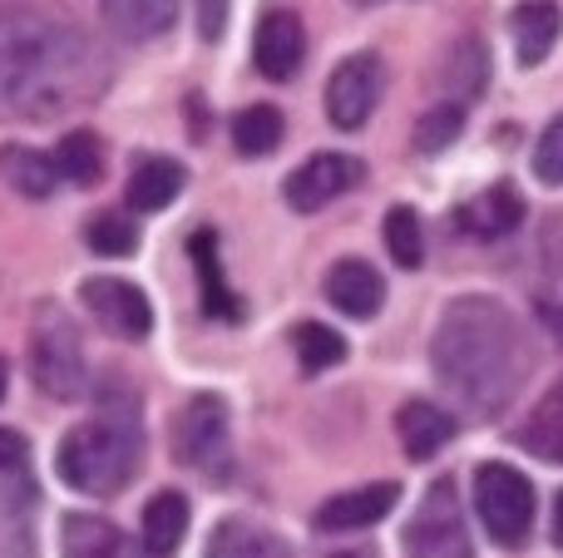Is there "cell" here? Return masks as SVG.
I'll return each instance as SVG.
<instances>
[{
  "label": "cell",
  "instance_id": "cell-1",
  "mask_svg": "<svg viewBox=\"0 0 563 558\" xmlns=\"http://www.w3.org/2000/svg\"><path fill=\"white\" fill-rule=\"evenodd\" d=\"M104 59L85 30L45 10H0V119L49 124L104 89Z\"/></svg>",
  "mask_w": 563,
  "mask_h": 558
},
{
  "label": "cell",
  "instance_id": "cell-2",
  "mask_svg": "<svg viewBox=\"0 0 563 558\" xmlns=\"http://www.w3.org/2000/svg\"><path fill=\"white\" fill-rule=\"evenodd\" d=\"M435 381L460 411L495 421L519 401L529 381V342L515 312L495 297H460L445 306L430 342Z\"/></svg>",
  "mask_w": 563,
  "mask_h": 558
},
{
  "label": "cell",
  "instance_id": "cell-3",
  "mask_svg": "<svg viewBox=\"0 0 563 558\" xmlns=\"http://www.w3.org/2000/svg\"><path fill=\"white\" fill-rule=\"evenodd\" d=\"M134 465H139V425L134 411H119V415H95V421L75 425V431L59 440L55 455V470L69 490L79 494H119L129 480H134Z\"/></svg>",
  "mask_w": 563,
  "mask_h": 558
},
{
  "label": "cell",
  "instance_id": "cell-4",
  "mask_svg": "<svg viewBox=\"0 0 563 558\" xmlns=\"http://www.w3.org/2000/svg\"><path fill=\"white\" fill-rule=\"evenodd\" d=\"M30 376L49 401H79L89 391V361L85 346H79V332L55 306H40L35 336H30Z\"/></svg>",
  "mask_w": 563,
  "mask_h": 558
},
{
  "label": "cell",
  "instance_id": "cell-5",
  "mask_svg": "<svg viewBox=\"0 0 563 558\" xmlns=\"http://www.w3.org/2000/svg\"><path fill=\"white\" fill-rule=\"evenodd\" d=\"M475 514L489 539L505 549H525L534 534V484L515 465H479L475 470Z\"/></svg>",
  "mask_w": 563,
  "mask_h": 558
},
{
  "label": "cell",
  "instance_id": "cell-6",
  "mask_svg": "<svg viewBox=\"0 0 563 558\" xmlns=\"http://www.w3.org/2000/svg\"><path fill=\"white\" fill-rule=\"evenodd\" d=\"M406 554L410 558H475V544L460 520V494L450 480H435L420 504V514L406 529Z\"/></svg>",
  "mask_w": 563,
  "mask_h": 558
},
{
  "label": "cell",
  "instance_id": "cell-7",
  "mask_svg": "<svg viewBox=\"0 0 563 558\" xmlns=\"http://www.w3.org/2000/svg\"><path fill=\"white\" fill-rule=\"evenodd\" d=\"M174 455L203 475H218L228 465V405L218 395H194L174 415Z\"/></svg>",
  "mask_w": 563,
  "mask_h": 558
},
{
  "label": "cell",
  "instance_id": "cell-8",
  "mask_svg": "<svg viewBox=\"0 0 563 558\" xmlns=\"http://www.w3.org/2000/svg\"><path fill=\"white\" fill-rule=\"evenodd\" d=\"M380 85H386V69L371 49L361 55H346L327 79V119L336 129H366V119L376 114L380 104Z\"/></svg>",
  "mask_w": 563,
  "mask_h": 558
},
{
  "label": "cell",
  "instance_id": "cell-9",
  "mask_svg": "<svg viewBox=\"0 0 563 558\" xmlns=\"http://www.w3.org/2000/svg\"><path fill=\"white\" fill-rule=\"evenodd\" d=\"M79 297L95 312V322L109 336H119V342H144L154 332V306H148V297L129 277H89L79 287Z\"/></svg>",
  "mask_w": 563,
  "mask_h": 558
},
{
  "label": "cell",
  "instance_id": "cell-10",
  "mask_svg": "<svg viewBox=\"0 0 563 558\" xmlns=\"http://www.w3.org/2000/svg\"><path fill=\"white\" fill-rule=\"evenodd\" d=\"M361 183V158L351 154H311L301 168H291L287 183H282V193H287V203L297 208V213H317V208H327L331 198H341L346 188Z\"/></svg>",
  "mask_w": 563,
  "mask_h": 558
},
{
  "label": "cell",
  "instance_id": "cell-11",
  "mask_svg": "<svg viewBox=\"0 0 563 558\" xmlns=\"http://www.w3.org/2000/svg\"><path fill=\"white\" fill-rule=\"evenodd\" d=\"M400 504V484L380 480V484H361V490H341L331 494L317 510V529L321 534H351V529H371L380 524L390 510Z\"/></svg>",
  "mask_w": 563,
  "mask_h": 558
},
{
  "label": "cell",
  "instance_id": "cell-12",
  "mask_svg": "<svg viewBox=\"0 0 563 558\" xmlns=\"http://www.w3.org/2000/svg\"><path fill=\"white\" fill-rule=\"evenodd\" d=\"M253 59L267 79H277V85L301 69V59H307V30H301V20L291 15V10H267V15L257 20Z\"/></svg>",
  "mask_w": 563,
  "mask_h": 558
},
{
  "label": "cell",
  "instance_id": "cell-13",
  "mask_svg": "<svg viewBox=\"0 0 563 558\" xmlns=\"http://www.w3.org/2000/svg\"><path fill=\"white\" fill-rule=\"evenodd\" d=\"M59 558H154L144 544H134L119 524L99 514H65L59 524Z\"/></svg>",
  "mask_w": 563,
  "mask_h": 558
},
{
  "label": "cell",
  "instance_id": "cell-14",
  "mask_svg": "<svg viewBox=\"0 0 563 558\" xmlns=\"http://www.w3.org/2000/svg\"><path fill=\"white\" fill-rule=\"evenodd\" d=\"M396 440L410 460H435L450 440H455V415L440 411L435 401H406L396 411Z\"/></svg>",
  "mask_w": 563,
  "mask_h": 558
},
{
  "label": "cell",
  "instance_id": "cell-15",
  "mask_svg": "<svg viewBox=\"0 0 563 558\" xmlns=\"http://www.w3.org/2000/svg\"><path fill=\"white\" fill-rule=\"evenodd\" d=\"M519 217H525V198H519V188L515 183H495V188H485L475 203L460 208L450 223H455L460 233L479 237V243H495V237L515 233Z\"/></svg>",
  "mask_w": 563,
  "mask_h": 558
},
{
  "label": "cell",
  "instance_id": "cell-16",
  "mask_svg": "<svg viewBox=\"0 0 563 558\" xmlns=\"http://www.w3.org/2000/svg\"><path fill=\"white\" fill-rule=\"evenodd\" d=\"M327 302L336 306V312L366 322V316L380 312L386 287H380V277H376V267L371 263H361V257H341V263L327 272Z\"/></svg>",
  "mask_w": 563,
  "mask_h": 558
},
{
  "label": "cell",
  "instance_id": "cell-17",
  "mask_svg": "<svg viewBox=\"0 0 563 558\" xmlns=\"http://www.w3.org/2000/svg\"><path fill=\"white\" fill-rule=\"evenodd\" d=\"M559 30H563V15L554 0H519L515 15H509V35H515V59L525 69L544 65L549 49L559 45Z\"/></svg>",
  "mask_w": 563,
  "mask_h": 558
},
{
  "label": "cell",
  "instance_id": "cell-18",
  "mask_svg": "<svg viewBox=\"0 0 563 558\" xmlns=\"http://www.w3.org/2000/svg\"><path fill=\"white\" fill-rule=\"evenodd\" d=\"M184 178H188L184 164H174V158H164V154H148V158H139L134 174H129L124 198L134 213H164V208L184 193Z\"/></svg>",
  "mask_w": 563,
  "mask_h": 558
},
{
  "label": "cell",
  "instance_id": "cell-19",
  "mask_svg": "<svg viewBox=\"0 0 563 558\" xmlns=\"http://www.w3.org/2000/svg\"><path fill=\"white\" fill-rule=\"evenodd\" d=\"M184 534H188V500L174 490L154 494V500L144 504V520H139V544L154 558H168V554H178Z\"/></svg>",
  "mask_w": 563,
  "mask_h": 558
},
{
  "label": "cell",
  "instance_id": "cell-20",
  "mask_svg": "<svg viewBox=\"0 0 563 558\" xmlns=\"http://www.w3.org/2000/svg\"><path fill=\"white\" fill-rule=\"evenodd\" d=\"M203 558H291L287 539L253 520H223L208 534V554Z\"/></svg>",
  "mask_w": 563,
  "mask_h": 558
},
{
  "label": "cell",
  "instance_id": "cell-21",
  "mask_svg": "<svg viewBox=\"0 0 563 558\" xmlns=\"http://www.w3.org/2000/svg\"><path fill=\"white\" fill-rule=\"evenodd\" d=\"M104 20L119 40H158L174 30L178 0H104Z\"/></svg>",
  "mask_w": 563,
  "mask_h": 558
},
{
  "label": "cell",
  "instance_id": "cell-22",
  "mask_svg": "<svg viewBox=\"0 0 563 558\" xmlns=\"http://www.w3.org/2000/svg\"><path fill=\"white\" fill-rule=\"evenodd\" d=\"M0 178H5L20 198H35V203L55 193V183H59L55 158L40 154V148H25V144H5V148H0Z\"/></svg>",
  "mask_w": 563,
  "mask_h": 558
},
{
  "label": "cell",
  "instance_id": "cell-23",
  "mask_svg": "<svg viewBox=\"0 0 563 558\" xmlns=\"http://www.w3.org/2000/svg\"><path fill=\"white\" fill-rule=\"evenodd\" d=\"M188 253H194V267H198V277H203V312L213 316V322H238V297L228 292V282H223V267H218V247H213V233H194V243H188Z\"/></svg>",
  "mask_w": 563,
  "mask_h": 558
},
{
  "label": "cell",
  "instance_id": "cell-24",
  "mask_svg": "<svg viewBox=\"0 0 563 558\" xmlns=\"http://www.w3.org/2000/svg\"><path fill=\"white\" fill-rule=\"evenodd\" d=\"M49 158H55V174L75 188H89L99 174H104V148H99L95 129H69V134H59V144Z\"/></svg>",
  "mask_w": 563,
  "mask_h": 558
},
{
  "label": "cell",
  "instance_id": "cell-25",
  "mask_svg": "<svg viewBox=\"0 0 563 558\" xmlns=\"http://www.w3.org/2000/svg\"><path fill=\"white\" fill-rule=\"evenodd\" d=\"M282 109L273 104H247L243 114L228 124V134H233V148L243 158H263V154H273V148L282 144Z\"/></svg>",
  "mask_w": 563,
  "mask_h": 558
},
{
  "label": "cell",
  "instance_id": "cell-26",
  "mask_svg": "<svg viewBox=\"0 0 563 558\" xmlns=\"http://www.w3.org/2000/svg\"><path fill=\"white\" fill-rule=\"evenodd\" d=\"M291 346H297V361L307 376H321L346 361V336L331 332L327 322H301L297 332H291Z\"/></svg>",
  "mask_w": 563,
  "mask_h": 558
},
{
  "label": "cell",
  "instance_id": "cell-27",
  "mask_svg": "<svg viewBox=\"0 0 563 558\" xmlns=\"http://www.w3.org/2000/svg\"><path fill=\"white\" fill-rule=\"evenodd\" d=\"M85 243H89V253H99V257H134L139 227H134V217L129 213L104 208V213H95L85 223Z\"/></svg>",
  "mask_w": 563,
  "mask_h": 558
},
{
  "label": "cell",
  "instance_id": "cell-28",
  "mask_svg": "<svg viewBox=\"0 0 563 558\" xmlns=\"http://www.w3.org/2000/svg\"><path fill=\"white\" fill-rule=\"evenodd\" d=\"M0 558H35V524L20 490H0Z\"/></svg>",
  "mask_w": 563,
  "mask_h": 558
},
{
  "label": "cell",
  "instance_id": "cell-29",
  "mask_svg": "<svg viewBox=\"0 0 563 558\" xmlns=\"http://www.w3.org/2000/svg\"><path fill=\"white\" fill-rule=\"evenodd\" d=\"M386 253L396 257V267H420L426 263V233H420V213L406 203H396L386 213Z\"/></svg>",
  "mask_w": 563,
  "mask_h": 558
},
{
  "label": "cell",
  "instance_id": "cell-30",
  "mask_svg": "<svg viewBox=\"0 0 563 558\" xmlns=\"http://www.w3.org/2000/svg\"><path fill=\"white\" fill-rule=\"evenodd\" d=\"M460 129H465V109L460 104H435L426 119L416 124V144L420 154H440V148H450L460 138Z\"/></svg>",
  "mask_w": 563,
  "mask_h": 558
},
{
  "label": "cell",
  "instance_id": "cell-31",
  "mask_svg": "<svg viewBox=\"0 0 563 558\" xmlns=\"http://www.w3.org/2000/svg\"><path fill=\"white\" fill-rule=\"evenodd\" d=\"M534 174L544 178V183L563 188V114L544 129V134H539V144H534Z\"/></svg>",
  "mask_w": 563,
  "mask_h": 558
},
{
  "label": "cell",
  "instance_id": "cell-32",
  "mask_svg": "<svg viewBox=\"0 0 563 558\" xmlns=\"http://www.w3.org/2000/svg\"><path fill=\"white\" fill-rule=\"evenodd\" d=\"M519 445L534 450V455H544V460L563 465V425H554V421H534L525 435H519Z\"/></svg>",
  "mask_w": 563,
  "mask_h": 558
},
{
  "label": "cell",
  "instance_id": "cell-33",
  "mask_svg": "<svg viewBox=\"0 0 563 558\" xmlns=\"http://www.w3.org/2000/svg\"><path fill=\"white\" fill-rule=\"evenodd\" d=\"M539 257H544L549 272L563 277V208L539 223Z\"/></svg>",
  "mask_w": 563,
  "mask_h": 558
},
{
  "label": "cell",
  "instance_id": "cell-34",
  "mask_svg": "<svg viewBox=\"0 0 563 558\" xmlns=\"http://www.w3.org/2000/svg\"><path fill=\"white\" fill-rule=\"evenodd\" d=\"M194 5H198V35H203V45L223 40V25H228V0H194Z\"/></svg>",
  "mask_w": 563,
  "mask_h": 558
},
{
  "label": "cell",
  "instance_id": "cell-35",
  "mask_svg": "<svg viewBox=\"0 0 563 558\" xmlns=\"http://www.w3.org/2000/svg\"><path fill=\"white\" fill-rule=\"evenodd\" d=\"M25 460H30L25 435H15V431H5V425H0V475L25 470Z\"/></svg>",
  "mask_w": 563,
  "mask_h": 558
},
{
  "label": "cell",
  "instance_id": "cell-36",
  "mask_svg": "<svg viewBox=\"0 0 563 558\" xmlns=\"http://www.w3.org/2000/svg\"><path fill=\"white\" fill-rule=\"evenodd\" d=\"M539 421H554V425H563V381L544 395V405H539Z\"/></svg>",
  "mask_w": 563,
  "mask_h": 558
},
{
  "label": "cell",
  "instance_id": "cell-37",
  "mask_svg": "<svg viewBox=\"0 0 563 558\" xmlns=\"http://www.w3.org/2000/svg\"><path fill=\"white\" fill-rule=\"evenodd\" d=\"M554 544L563 549V490L554 494Z\"/></svg>",
  "mask_w": 563,
  "mask_h": 558
},
{
  "label": "cell",
  "instance_id": "cell-38",
  "mask_svg": "<svg viewBox=\"0 0 563 558\" xmlns=\"http://www.w3.org/2000/svg\"><path fill=\"white\" fill-rule=\"evenodd\" d=\"M549 332H554V342L563 346V306H554V312H549Z\"/></svg>",
  "mask_w": 563,
  "mask_h": 558
},
{
  "label": "cell",
  "instance_id": "cell-39",
  "mask_svg": "<svg viewBox=\"0 0 563 558\" xmlns=\"http://www.w3.org/2000/svg\"><path fill=\"white\" fill-rule=\"evenodd\" d=\"M5 386H10V371H5V361H0V401H5Z\"/></svg>",
  "mask_w": 563,
  "mask_h": 558
},
{
  "label": "cell",
  "instance_id": "cell-40",
  "mask_svg": "<svg viewBox=\"0 0 563 558\" xmlns=\"http://www.w3.org/2000/svg\"><path fill=\"white\" fill-rule=\"evenodd\" d=\"M341 558H366V554H341Z\"/></svg>",
  "mask_w": 563,
  "mask_h": 558
},
{
  "label": "cell",
  "instance_id": "cell-41",
  "mask_svg": "<svg viewBox=\"0 0 563 558\" xmlns=\"http://www.w3.org/2000/svg\"><path fill=\"white\" fill-rule=\"evenodd\" d=\"M361 5H371V0H361Z\"/></svg>",
  "mask_w": 563,
  "mask_h": 558
}]
</instances>
